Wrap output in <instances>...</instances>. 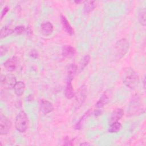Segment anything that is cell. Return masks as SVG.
<instances>
[{"instance_id":"cell-1","label":"cell","mask_w":146,"mask_h":146,"mask_svg":"<svg viewBox=\"0 0 146 146\" xmlns=\"http://www.w3.org/2000/svg\"><path fill=\"white\" fill-rule=\"evenodd\" d=\"M123 81L127 87L131 89H134L139 83V78L133 69L128 68L125 71L123 74Z\"/></svg>"},{"instance_id":"cell-2","label":"cell","mask_w":146,"mask_h":146,"mask_svg":"<svg viewBox=\"0 0 146 146\" xmlns=\"http://www.w3.org/2000/svg\"><path fill=\"white\" fill-rule=\"evenodd\" d=\"M129 49V43L126 39L123 38L119 40L115 44L114 47L115 56L116 59L122 58L128 52Z\"/></svg>"},{"instance_id":"cell-3","label":"cell","mask_w":146,"mask_h":146,"mask_svg":"<svg viewBox=\"0 0 146 146\" xmlns=\"http://www.w3.org/2000/svg\"><path fill=\"white\" fill-rule=\"evenodd\" d=\"M29 125L28 117L24 111H21L17 116L15 121V127L18 131L21 133L25 132Z\"/></svg>"},{"instance_id":"cell-4","label":"cell","mask_w":146,"mask_h":146,"mask_svg":"<svg viewBox=\"0 0 146 146\" xmlns=\"http://www.w3.org/2000/svg\"><path fill=\"white\" fill-rule=\"evenodd\" d=\"M16 83V78L13 74H9L5 75H2L1 77V86L6 89L14 88Z\"/></svg>"},{"instance_id":"cell-5","label":"cell","mask_w":146,"mask_h":146,"mask_svg":"<svg viewBox=\"0 0 146 146\" xmlns=\"http://www.w3.org/2000/svg\"><path fill=\"white\" fill-rule=\"evenodd\" d=\"M11 127V121L5 116H0V133L1 135L7 134Z\"/></svg>"},{"instance_id":"cell-6","label":"cell","mask_w":146,"mask_h":146,"mask_svg":"<svg viewBox=\"0 0 146 146\" xmlns=\"http://www.w3.org/2000/svg\"><path fill=\"white\" fill-rule=\"evenodd\" d=\"M86 96V87L85 86H81L75 95V107L78 108L83 103Z\"/></svg>"},{"instance_id":"cell-7","label":"cell","mask_w":146,"mask_h":146,"mask_svg":"<svg viewBox=\"0 0 146 146\" xmlns=\"http://www.w3.org/2000/svg\"><path fill=\"white\" fill-rule=\"evenodd\" d=\"M53 106L52 104L47 100H42L40 102V111L44 114H47L51 112L53 110Z\"/></svg>"},{"instance_id":"cell-8","label":"cell","mask_w":146,"mask_h":146,"mask_svg":"<svg viewBox=\"0 0 146 146\" xmlns=\"http://www.w3.org/2000/svg\"><path fill=\"white\" fill-rule=\"evenodd\" d=\"M4 67L9 71H14L17 67V59L15 57L7 59L4 63Z\"/></svg>"},{"instance_id":"cell-9","label":"cell","mask_w":146,"mask_h":146,"mask_svg":"<svg viewBox=\"0 0 146 146\" xmlns=\"http://www.w3.org/2000/svg\"><path fill=\"white\" fill-rule=\"evenodd\" d=\"M123 115H124V111L123 109L121 108L116 109L111 113L110 120V123L111 124L113 122L118 121V120H120L123 117Z\"/></svg>"},{"instance_id":"cell-10","label":"cell","mask_w":146,"mask_h":146,"mask_svg":"<svg viewBox=\"0 0 146 146\" xmlns=\"http://www.w3.org/2000/svg\"><path fill=\"white\" fill-rule=\"evenodd\" d=\"M53 26L50 22H46L42 23L40 26V30L42 33L45 35L48 36L50 35L53 31Z\"/></svg>"},{"instance_id":"cell-11","label":"cell","mask_w":146,"mask_h":146,"mask_svg":"<svg viewBox=\"0 0 146 146\" xmlns=\"http://www.w3.org/2000/svg\"><path fill=\"white\" fill-rule=\"evenodd\" d=\"M60 19H61V22L63 25V28L64 29L65 31L69 34L71 35H74V30L70 25L69 22L67 19V18L64 16V15H61L60 16Z\"/></svg>"},{"instance_id":"cell-12","label":"cell","mask_w":146,"mask_h":146,"mask_svg":"<svg viewBox=\"0 0 146 146\" xmlns=\"http://www.w3.org/2000/svg\"><path fill=\"white\" fill-rule=\"evenodd\" d=\"M75 54V49L71 46H64L62 49V55L64 57L70 58Z\"/></svg>"},{"instance_id":"cell-13","label":"cell","mask_w":146,"mask_h":146,"mask_svg":"<svg viewBox=\"0 0 146 146\" xmlns=\"http://www.w3.org/2000/svg\"><path fill=\"white\" fill-rule=\"evenodd\" d=\"M15 93L18 96L22 95L25 90V84L22 81L17 82L14 87Z\"/></svg>"},{"instance_id":"cell-14","label":"cell","mask_w":146,"mask_h":146,"mask_svg":"<svg viewBox=\"0 0 146 146\" xmlns=\"http://www.w3.org/2000/svg\"><path fill=\"white\" fill-rule=\"evenodd\" d=\"M71 81L72 80H67V86L65 90V96L67 99H72L75 95Z\"/></svg>"},{"instance_id":"cell-15","label":"cell","mask_w":146,"mask_h":146,"mask_svg":"<svg viewBox=\"0 0 146 146\" xmlns=\"http://www.w3.org/2000/svg\"><path fill=\"white\" fill-rule=\"evenodd\" d=\"M77 71V66L75 64H71L68 68L67 74H68V78L67 80H72L75 76Z\"/></svg>"},{"instance_id":"cell-16","label":"cell","mask_w":146,"mask_h":146,"mask_svg":"<svg viewBox=\"0 0 146 146\" xmlns=\"http://www.w3.org/2000/svg\"><path fill=\"white\" fill-rule=\"evenodd\" d=\"M108 102H109V98L107 95L104 94L100 97V98L97 102V103L95 104V106L97 108H102L104 106H106L108 103Z\"/></svg>"},{"instance_id":"cell-17","label":"cell","mask_w":146,"mask_h":146,"mask_svg":"<svg viewBox=\"0 0 146 146\" xmlns=\"http://www.w3.org/2000/svg\"><path fill=\"white\" fill-rule=\"evenodd\" d=\"M121 128V125L119 122L118 121L113 122L110 124V125L108 128V132L112 133H116L119 131H120Z\"/></svg>"},{"instance_id":"cell-18","label":"cell","mask_w":146,"mask_h":146,"mask_svg":"<svg viewBox=\"0 0 146 146\" xmlns=\"http://www.w3.org/2000/svg\"><path fill=\"white\" fill-rule=\"evenodd\" d=\"M96 7L95 2V1H87L86 2V3L84 6V11L85 13H89L92 11L95 7Z\"/></svg>"},{"instance_id":"cell-19","label":"cell","mask_w":146,"mask_h":146,"mask_svg":"<svg viewBox=\"0 0 146 146\" xmlns=\"http://www.w3.org/2000/svg\"><path fill=\"white\" fill-rule=\"evenodd\" d=\"M14 33V30L9 28L7 27H4L3 28L1 29V31H0V36L1 38L2 39L5 37H6L7 36L11 34L12 33Z\"/></svg>"},{"instance_id":"cell-20","label":"cell","mask_w":146,"mask_h":146,"mask_svg":"<svg viewBox=\"0 0 146 146\" xmlns=\"http://www.w3.org/2000/svg\"><path fill=\"white\" fill-rule=\"evenodd\" d=\"M139 103L136 102H133L132 103V104L130 105L129 108V113L131 115H134L137 113V111L140 110H139V105H138Z\"/></svg>"},{"instance_id":"cell-21","label":"cell","mask_w":146,"mask_h":146,"mask_svg":"<svg viewBox=\"0 0 146 146\" xmlns=\"http://www.w3.org/2000/svg\"><path fill=\"white\" fill-rule=\"evenodd\" d=\"M139 21L143 26L145 25V9L143 8L141 9L139 13Z\"/></svg>"},{"instance_id":"cell-22","label":"cell","mask_w":146,"mask_h":146,"mask_svg":"<svg viewBox=\"0 0 146 146\" xmlns=\"http://www.w3.org/2000/svg\"><path fill=\"white\" fill-rule=\"evenodd\" d=\"M90 60V56L89 55H85L83 58L82 60V62L80 63V68L82 70H83L84 68H85L87 64H88Z\"/></svg>"},{"instance_id":"cell-23","label":"cell","mask_w":146,"mask_h":146,"mask_svg":"<svg viewBox=\"0 0 146 146\" xmlns=\"http://www.w3.org/2000/svg\"><path fill=\"white\" fill-rule=\"evenodd\" d=\"M26 29L25 26H17L14 29V33L17 34H21L23 33L25 31Z\"/></svg>"},{"instance_id":"cell-24","label":"cell","mask_w":146,"mask_h":146,"mask_svg":"<svg viewBox=\"0 0 146 146\" xmlns=\"http://www.w3.org/2000/svg\"><path fill=\"white\" fill-rule=\"evenodd\" d=\"M88 113H89V111H88L87 112H86V113H85L83 116L80 119V120L79 121L78 123H77V124H76V126H75V128L77 129H79L80 128L81 126H82V123L83 122V120L84 119V118L87 116L88 115Z\"/></svg>"},{"instance_id":"cell-25","label":"cell","mask_w":146,"mask_h":146,"mask_svg":"<svg viewBox=\"0 0 146 146\" xmlns=\"http://www.w3.org/2000/svg\"><path fill=\"white\" fill-rule=\"evenodd\" d=\"M7 51V48L5 45H2L0 48V52H1V56H3V55H5Z\"/></svg>"},{"instance_id":"cell-26","label":"cell","mask_w":146,"mask_h":146,"mask_svg":"<svg viewBox=\"0 0 146 146\" xmlns=\"http://www.w3.org/2000/svg\"><path fill=\"white\" fill-rule=\"evenodd\" d=\"M8 11H9V8H8L7 7H5L3 9V10H2V12H1V19L3 18V17L5 16V15L7 13Z\"/></svg>"},{"instance_id":"cell-27","label":"cell","mask_w":146,"mask_h":146,"mask_svg":"<svg viewBox=\"0 0 146 146\" xmlns=\"http://www.w3.org/2000/svg\"><path fill=\"white\" fill-rule=\"evenodd\" d=\"M30 55L33 58H36L38 57V54L36 52V51L35 50H32L31 51L30 53Z\"/></svg>"},{"instance_id":"cell-28","label":"cell","mask_w":146,"mask_h":146,"mask_svg":"<svg viewBox=\"0 0 146 146\" xmlns=\"http://www.w3.org/2000/svg\"><path fill=\"white\" fill-rule=\"evenodd\" d=\"M64 145H72V144L71 143V141L70 140L69 138L68 137H66L64 139Z\"/></svg>"},{"instance_id":"cell-29","label":"cell","mask_w":146,"mask_h":146,"mask_svg":"<svg viewBox=\"0 0 146 146\" xmlns=\"http://www.w3.org/2000/svg\"><path fill=\"white\" fill-rule=\"evenodd\" d=\"M90 145V144H89V143H82V144H80V145Z\"/></svg>"},{"instance_id":"cell-30","label":"cell","mask_w":146,"mask_h":146,"mask_svg":"<svg viewBox=\"0 0 146 146\" xmlns=\"http://www.w3.org/2000/svg\"><path fill=\"white\" fill-rule=\"evenodd\" d=\"M145 78H144V80H143V84H143V86H144V88L145 87Z\"/></svg>"},{"instance_id":"cell-31","label":"cell","mask_w":146,"mask_h":146,"mask_svg":"<svg viewBox=\"0 0 146 146\" xmlns=\"http://www.w3.org/2000/svg\"><path fill=\"white\" fill-rule=\"evenodd\" d=\"M76 3H82V2H83V1H75Z\"/></svg>"}]
</instances>
